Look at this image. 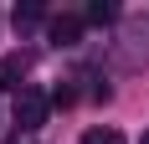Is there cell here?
I'll return each mask as SVG.
<instances>
[{"instance_id":"obj_1","label":"cell","mask_w":149,"mask_h":144,"mask_svg":"<svg viewBox=\"0 0 149 144\" xmlns=\"http://www.w3.org/2000/svg\"><path fill=\"white\" fill-rule=\"evenodd\" d=\"M46 108H52V98H46L41 87H21V93H15V129L36 134L46 124Z\"/></svg>"},{"instance_id":"obj_7","label":"cell","mask_w":149,"mask_h":144,"mask_svg":"<svg viewBox=\"0 0 149 144\" xmlns=\"http://www.w3.org/2000/svg\"><path fill=\"white\" fill-rule=\"evenodd\" d=\"M82 144H123V134H118V129H88Z\"/></svg>"},{"instance_id":"obj_2","label":"cell","mask_w":149,"mask_h":144,"mask_svg":"<svg viewBox=\"0 0 149 144\" xmlns=\"http://www.w3.org/2000/svg\"><path fill=\"white\" fill-rule=\"evenodd\" d=\"M118 52H123V67H139V62H149V15H139V21H129V26H123Z\"/></svg>"},{"instance_id":"obj_3","label":"cell","mask_w":149,"mask_h":144,"mask_svg":"<svg viewBox=\"0 0 149 144\" xmlns=\"http://www.w3.org/2000/svg\"><path fill=\"white\" fill-rule=\"evenodd\" d=\"M46 36H52V46H77V36H82V15H52Z\"/></svg>"},{"instance_id":"obj_8","label":"cell","mask_w":149,"mask_h":144,"mask_svg":"<svg viewBox=\"0 0 149 144\" xmlns=\"http://www.w3.org/2000/svg\"><path fill=\"white\" fill-rule=\"evenodd\" d=\"M139 144H149V129H144V139H139Z\"/></svg>"},{"instance_id":"obj_4","label":"cell","mask_w":149,"mask_h":144,"mask_svg":"<svg viewBox=\"0 0 149 144\" xmlns=\"http://www.w3.org/2000/svg\"><path fill=\"white\" fill-rule=\"evenodd\" d=\"M26 67H31V57H26V52H10V57L0 62V82L21 93V77H26Z\"/></svg>"},{"instance_id":"obj_6","label":"cell","mask_w":149,"mask_h":144,"mask_svg":"<svg viewBox=\"0 0 149 144\" xmlns=\"http://www.w3.org/2000/svg\"><path fill=\"white\" fill-rule=\"evenodd\" d=\"M36 21H41V5H36V0H31V5H15V31H21V36H26Z\"/></svg>"},{"instance_id":"obj_5","label":"cell","mask_w":149,"mask_h":144,"mask_svg":"<svg viewBox=\"0 0 149 144\" xmlns=\"http://www.w3.org/2000/svg\"><path fill=\"white\" fill-rule=\"evenodd\" d=\"M88 21H93V26H108V21H118V5H113V0H93V5H88Z\"/></svg>"}]
</instances>
